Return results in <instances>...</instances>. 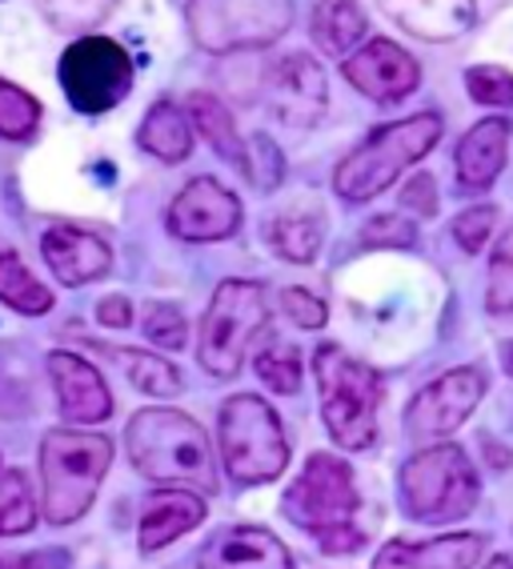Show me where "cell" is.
Returning a JSON list of instances; mask_svg holds the SVG:
<instances>
[{"instance_id":"8","label":"cell","mask_w":513,"mask_h":569,"mask_svg":"<svg viewBox=\"0 0 513 569\" xmlns=\"http://www.w3.org/2000/svg\"><path fill=\"white\" fill-rule=\"evenodd\" d=\"M265 289L256 281H221L205 317H201V337H197V357L213 377H237L245 361L253 337L265 329Z\"/></svg>"},{"instance_id":"28","label":"cell","mask_w":513,"mask_h":569,"mask_svg":"<svg viewBox=\"0 0 513 569\" xmlns=\"http://www.w3.org/2000/svg\"><path fill=\"white\" fill-rule=\"evenodd\" d=\"M32 526H37V501H32L29 478L21 469L0 473V538L29 533Z\"/></svg>"},{"instance_id":"19","label":"cell","mask_w":513,"mask_h":569,"mask_svg":"<svg viewBox=\"0 0 513 569\" xmlns=\"http://www.w3.org/2000/svg\"><path fill=\"white\" fill-rule=\"evenodd\" d=\"M485 553L482 533H450L433 541H390L373 569H473Z\"/></svg>"},{"instance_id":"15","label":"cell","mask_w":513,"mask_h":569,"mask_svg":"<svg viewBox=\"0 0 513 569\" xmlns=\"http://www.w3.org/2000/svg\"><path fill=\"white\" fill-rule=\"evenodd\" d=\"M49 377L57 389V406L72 426H97L113 413V393L84 357L57 349V353H49Z\"/></svg>"},{"instance_id":"41","label":"cell","mask_w":513,"mask_h":569,"mask_svg":"<svg viewBox=\"0 0 513 569\" xmlns=\"http://www.w3.org/2000/svg\"><path fill=\"white\" fill-rule=\"evenodd\" d=\"M485 569H513V561L510 558H490V566Z\"/></svg>"},{"instance_id":"31","label":"cell","mask_w":513,"mask_h":569,"mask_svg":"<svg viewBox=\"0 0 513 569\" xmlns=\"http://www.w3.org/2000/svg\"><path fill=\"white\" fill-rule=\"evenodd\" d=\"M485 309L497 317H513V229L497 241V249H493V257H490Z\"/></svg>"},{"instance_id":"37","label":"cell","mask_w":513,"mask_h":569,"mask_svg":"<svg viewBox=\"0 0 513 569\" xmlns=\"http://www.w3.org/2000/svg\"><path fill=\"white\" fill-rule=\"evenodd\" d=\"M493 224H497V209L493 204H477V209H465L457 221H453V241L462 244L465 253H482L485 241H490Z\"/></svg>"},{"instance_id":"2","label":"cell","mask_w":513,"mask_h":569,"mask_svg":"<svg viewBox=\"0 0 513 569\" xmlns=\"http://www.w3.org/2000/svg\"><path fill=\"white\" fill-rule=\"evenodd\" d=\"M109 466H113L109 438L84 429H49L41 441V509L49 526H72L84 518Z\"/></svg>"},{"instance_id":"3","label":"cell","mask_w":513,"mask_h":569,"mask_svg":"<svg viewBox=\"0 0 513 569\" xmlns=\"http://www.w3.org/2000/svg\"><path fill=\"white\" fill-rule=\"evenodd\" d=\"M285 518L318 538L325 553H358L365 538L353 526L358 489H353L350 466L333 453H313L298 481L285 489Z\"/></svg>"},{"instance_id":"6","label":"cell","mask_w":513,"mask_h":569,"mask_svg":"<svg viewBox=\"0 0 513 569\" xmlns=\"http://www.w3.org/2000/svg\"><path fill=\"white\" fill-rule=\"evenodd\" d=\"M482 481L477 469L470 466V458L462 453V446H433L421 449L418 458H410L401 466V501L405 513L425 526H450L462 521L477 506Z\"/></svg>"},{"instance_id":"29","label":"cell","mask_w":513,"mask_h":569,"mask_svg":"<svg viewBox=\"0 0 513 569\" xmlns=\"http://www.w3.org/2000/svg\"><path fill=\"white\" fill-rule=\"evenodd\" d=\"M41 124V101L29 89L12 81H0V137L4 141H24Z\"/></svg>"},{"instance_id":"42","label":"cell","mask_w":513,"mask_h":569,"mask_svg":"<svg viewBox=\"0 0 513 569\" xmlns=\"http://www.w3.org/2000/svg\"><path fill=\"white\" fill-rule=\"evenodd\" d=\"M502 361H505V369H510V377H513V341L502 349Z\"/></svg>"},{"instance_id":"18","label":"cell","mask_w":513,"mask_h":569,"mask_svg":"<svg viewBox=\"0 0 513 569\" xmlns=\"http://www.w3.org/2000/svg\"><path fill=\"white\" fill-rule=\"evenodd\" d=\"M378 4L393 24L433 44L457 41L477 21L473 0H378Z\"/></svg>"},{"instance_id":"23","label":"cell","mask_w":513,"mask_h":569,"mask_svg":"<svg viewBox=\"0 0 513 569\" xmlns=\"http://www.w3.org/2000/svg\"><path fill=\"white\" fill-rule=\"evenodd\" d=\"M370 21H365V12H361L358 0H318L313 4V41L321 44L325 57H350L353 44L365 37Z\"/></svg>"},{"instance_id":"27","label":"cell","mask_w":513,"mask_h":569,"mask_svg":"<svg viewBox=\"0 0 513 569\" xmlns=\"http://www.w3.org/2000/svg\"><path fill=\"white\" fill-rule=\"evenodd\" d=\"M0 301L24 317H41L52 309L49 284L32 277V269L17 253H0Z\"/></svg>"},{"instance_id":"20","label":"cell","mask_w":513,"mask_h":569,"mask_svg":"<svg viewBox=\"0 0 513 569\" xmlns=\"http://www.w3.org/2000/svg\"><path fill=\"white\" fill-rule=\"evenodd\" d=\"M510 132L513 124L505 117H490V121L473 124L470 132L457 144V184L477 193V189H490L497 181V173L505 169V153H510Z\"/></svg>"},{"instance_id":"38","label":"cell","mask_w":513,"mask_h":569,"mask_svg":"<svg viewBox=\"0 0 513 569\" xmlns=\"http://www.w3.org/2000/svg\"><path fill=\"white\" fill-rule=\"evenodd\" d=\"M281 309H285L289 321H298L301 329H321L329 321L325 301L313 297L309 289H285V293H281Z\"/></svg>"},{"instance_id":"9","label":"cell","mask_w":513,"mask_h":569,"mask_svg":"<svg viewBox=\"0 0 513 569\" xmlns=\"http://www.w3.org/2000/svg\"><path fill=\"white\" fill-rule=\"evenodd\" d=\"M293 24V0H193L189 32L209 52H245L273 44Z\"/></svg>"},{"instance_id":"10","label":"cell","mask_w":513,"mask_h":569,"mask_svg":"<svg viewBox=\"0 0 513 569\" xmlns=\"http://www.w3.org/2000/svg\"><path fill=\"white\" fill-rule=\"evenodd\" d=\"M61 89L84 117L117 109L133 89V61L113 37H81L61 57Z\"/></svg>"},{"instance_id":"12","label":"cell","mask_w":513,"mask_h":569,"mask_svg":"<svg viewBox=\"0 0 513 569\" xmlns=\"http://www.w3.org/2000/svg\"><path fill=\"white\" fill-rule=\"evenodd\" d=\"M241 229V201L213 177H197L169 204V233L181 241H225Z\"/></svg>"},{"instance_id":"36","label":"cell","mask_w":513,"mask_h":569,"mask_svg":"<svg viewBox=\"0 0 513 569\" xmlns=\"http://www.w3.org/2000/svg\"><path fill=\"white\" fill-rule=\"evenodd\" d=\"M361 244L370 249H410L418 244V224L405 221V217H373L365 229H361Z\"/></svg>"},{"instance_id":"14","label":"cell","mask_w":513,"mask_h":569,"mask_svg":"<svg viewBox=\"0 0 513 569\" xmlns=\"http://www.w3.org/2000/svg\"><path fill=\"white\" fill-rule=\"evenodd\" d=\"M265 101L273 109V117L285 124H298V129H309L325 117V72L313 57L305 52H293L281 64H273L265 81Z\"/></svg>"},{"instance_id":"24","label":"cell","mask_w":513,"mask_h":569,"mask_svg":"<svg viewBox=\"0 0 513 569\" xmlns=\"http://www.w3.org/2000/svg\"><path fill=\"white\" fill-rule=\"evenodd\" d=\"M101 353L109 357L113 366H121V373L149 397H177L185 389L181 369L169 366V361L157 353H144V349H117V346H101Z\"/></svg>"},{"instance_id":"22","label":"cell","mask_w":513,"mask_h":569,"mask_svg":"<svg viewBox=\"0 0 513 569\" xmlns=\"http://www.w3.org/2000/svg\"><path fill=\"white\" fill-rule=\"evenodd\" d=\"M144 153H153L157 161L177 164L193 153V124H189V112L173 101H157L153 109L144 112L141 132H137Z\"/></svg>"},{"instance_id":"4","label":"cell","mask_w":513,"mask_h":569,"mask_svg":"<svg viewBox=\"0 0 513 569\" xmlns=\"http://www.w3.org/2000/svg\"><path fill=\"white\" fill-rule=\"evenodd\" d=\"M437 141H442V117H437V112H418V117H405V121L381 124L378 132H370V137L338 164L333 184H338V193L353 204L373 201L378 193H385V184L398 181V177L405 173L410 164H418Z\"/></svg>"},{"instance_id":"16","label":"cell","mask_w":513,"mask_h":569,"mask_svg":"<svg viewBox=\"0 0 513 569\" xmlns=\"http://www.w3.org/2000/svg\"><path fill=\"white\" fill-rule=\"evenodd\" d=\"M41 253L49 261L52 277L61 284H69V289L101 281L113 269V249L97 233L81 229V224H52V229H44Z\"/></svg>"},{"instance_id":"21","label":"cell","mask_w":513,"mask_h":569,"mask_svg":"<svg viewBox=\"0 0 513 569\" xmlns=\"http://www.w3.org/2000/svg\"><path fill=\"white\" fill-rule=\"evenodd\" d=\"M209 506L197 498L193 489H161L149 493L141 509V553H157L169 541H177L181 533L197 529L205 521Z\"/></svg>"},{"instance_id":"40","label":"cell","mask_w":513,"mask_h":569,"mask_svg":"<svg viewBox=\"0 0 513 569\" xmlns=\"http://www.w3.org/2000/svg\"><path fill=\"white\" fill-rule=\"evenodd\" d=\"M97 321L109 329H129L133 326V306H129V297H104L101 306H97Z\"/></svg>"},{"instance_id":"1","label":"cell","mask_w":513,"mask_h":569,"mask_svg":"<svg viewBox=\"0 0 513 569\" xmlns=\"http://www.w3.org/2000/svg\"><path fill=\"white\" fill-rule=\"evenodd\" d=\"M124 446L141 478L173 489H197V493L217 489V466L205 429L181 409H141L124 426Z\"/></svg>"},{"instance_id":"39","label":"cell","mask_w":513,"mask_h":569,"mask_svg":"<svg viewBox=\"0 0 513 569\" xmlns=\"http://www.w3.org/2000/svg\"><path fill=\"white\" fill-rule=\"evenodd\" d=\"M401 204L413 209L418 217H433L437 213V184H433L430 173H418L405 189H401Z\"/></svg>"},{"instance_id":"33","label":"cell","mask_w":513,"mask_h":569,"mask_svg":"<svg viewBox=\"0 0 513 569\" xmlns=\"http://www.w3.org/2000/svg\"><path fill=\"white\" fill-rule=\"evenodd\" d=\"M465 84H470V97L477 104H493V109L513 104V72L502 64H473L465 72Z\"/></svg>"},{"instance_id":"26","label":"cell","mask_w":513,"mask_h":569,"mask_svg":"<svg viewBox=\"0 0 513 569\" xmlns=\"http://www.w3.org/2000/svg\"><path fill=\"white\" fill-rule=\"evenodd\" d=\"M265 237H269V244H273V253L278 257L309 264L321 249L325 224H321V217H313V213H281L265 224Z\"/></svg>"},{"instance_id":"5","label":"cell","mask_w":513,"mask_h":569,"mask_svg":"<svg viewBox=\"0 0 513 569\" xmlns=\"http://www.w3.org/2000/svg\"><path fill=\"white\" fill-rule=\"evenodd\" d=\"M313 373H318L321 417H325L329 438L345 449H370L378 438V406L385 393L378 369L329 341V346H318Z\"/></svg>"},{"instance_id":"30","label":"cell","mask_w":513,"mask_h":569,"mask_svg":"<svg viewBox=\"0 0 513 569\" xmlns=\"http://www.w3.org/2000/svg\"><path fill=\"white\" fill-rule=\"evenodd\" d=\"M256 373L273 393H298L301 389V353L285 341H273L256 353Z\"/></svg>"},{"instance_id":"11","label":"cell","mask_w":513,"mask_h":569,"mask_svg":"<svg viewBox=\"0 0 513 569\" xmlns=\"http://www.w3.org/2000/svg\"><path fill=\"white\" fill-rule=\"evenodd\" d=\"M485 397V373L473 366L450 369L433 386H425L405 409V433L418 441L450 438L453 429L465 426L477 401Z\"/></svg>"},{"instance_id":"43","label":"cell","mask_w":513,"mask_h":569,"mask_svg":"<svg viewBox=\"0 0 513 569\" xmlns=\"http://www.w3.org/2000/svg\"><path fill=\"white\" fill-rule=\"evenodd\" d=\"M0 569H17V566H9V561H0Z\"/></svg>"},{"instance_id":"32","label":"cell","mask_w":513,"mask_h":569,"mask_svg":"<svg viewBox=\"0 0 513 569\" xmlns=\"http://www.w3.org/2000/svg\"><path fill=\"white\" fill-rule=\"evenodd\" d=\"M245 173L265 193H273L281 184V177H285V157L278 153V144L269 141L265 132H256L253 141L245 144Z\"/></svg>"},{"instance_id":"13","label":"cell","mask_w":513,"mask_h":569,"mask_svg":"<svg viewBox=\"0 0 513 569\" xmlns=\"http://www.w3.org/2000/svg\"><path fill=\"white\" fill-rule=\"evenodd\" d=\"M341 72H345V81H350L353 89L365 92L370 101H381V104L405 101V97L421 84L418 61H413L401 44L385 41V37L361 44L353 57H345V61H341Z\"/></svg>"},{"instance_id":"34","label":"cell","mask_w":513,"mask_h":569,"mask_svg":"<svg viewBox=\"0 0 513 569\" xmlns=\"http://www.w3.org/2000/svg\"><path fill=\"white\" fill-rule=\"evenodd\" d=\"M113 4L117 0H44V12L57 29H84V24L104 21V12Z\"/></svg>"},{"instance_id":"35","label":"cell","mask_w":513,"mask_h":569,"mask_svg":"<svg viewBox=\"0 0 513 569\" xmlns=\"http://www.w3.org/2000/svg\"><path fill=\"white\" fill-rule=\"evenodd\" d=\"M144 337L161 349H185V341H189L185 313L177 306H153L149 317H144Z\"/></svg>"},{"instance_id":"7","label":"cell","mask_w":513,"mask_h":569,"mask_svg":"<svg viewBox=\"0 0 513 569\" xmlns=\"http://www.w3.org/2000/svg\"><path fill=\"white\" fill-rule=\"evenodd\" d=\"M221 458L241 486L278 481L289 466V441L278 413L253 393H237L221 409Z\"/></svg>"},{"instance_id":"17","label":"cell","mask_w":513,"mask_h":569,"mask_svg":"<svg viewBox=\"0 0 513 569\" xmlns=\"http://www.w3.org/2000/svg\"><path fill=\"white\" fill-rule=\"evenodd\" d=\"M197 569H293V558L269 529L229 526L205 541L197 553Z\"/></svg>"},{"instance_id":"25","label":"cell","mask_w":513,"mask_h":569,"mask_svg":"<svg viewBox=\"0 0 513 569\" xmlns=\"http://www.w3.org/2000/svg\"><path fill=\"white\" fill-rule=\"evenodd\" d=\"M189 121H193L197 129H201V137L213 144L217 157L233 161L237 169L245 173V141L237 137L233 117H229V109L217 101L213 92H193V97H189Z\"/></svg>"}]
</instances>
